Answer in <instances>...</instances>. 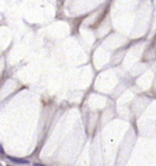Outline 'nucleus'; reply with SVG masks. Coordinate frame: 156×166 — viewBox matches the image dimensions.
<instances>
[{
    "label": "nucleus",
    "instance_id": "20e7f679",
    "mask_svg": "<svg viewBox=\"0 0 156 166\" xmlns=\"http://www.w3.org/2000/svg\"><path fill=\"white\" fill-rule=\"evenodd\" d=\"M0 166H1V165H0Z\"/></svg>",
    "mask_w": 156,
    "mask_h": 166
},
{
    "label": "nucleus",
    "instance_id": "7ed1b4c3",
    "mask_svg": "<svg viewBox=\"0 0 156 166\" xmlns=\"http://www.w3.org/2000/svg\"><path fill=\"white\" fill-rule=\"evenodd\" d=\"M33 166H44V165H42V164H41V163H34Z\"/></svg>",
    "mask_w": 156,
    "mask_h": 166
},
{
    "label": "nucleus",
    "instance_id": "f257e3e1",
    "mask_svg": "<svg viewBox=\"0 0 156 166\" xmlns=\"http://www.w3.org/2000/svg\"><path fill=\"white\" fill-rule=\"evenodd\" d=\"M7 158L11 161L13 163H20V164H28L29 162L24 159H18V158H15V157H10V156H7Z\"/></svg>",
    "mask_w": 156,
    "mask_h": 166
},
{
    "label": "nucleus",
    "instance_id": "f03ea898",
    "mask_svg": "<svg viewBox=\"0 0 156 166\" xmlns=\"http://www.w3.org/2000/svg\"><path fill=\"white\" fill-rule=\"evenodd\" d=\"M0 153L1 154H5V150L3 149V146L2 145H0Z\"/></svg>",
    "mask_w": 156,
    "mask_h": 166
}]
</instances>
